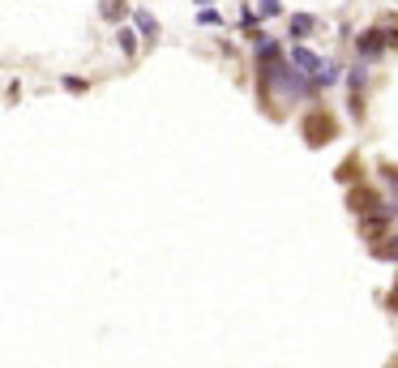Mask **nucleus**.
Segmentation results:
<instances>
[{"label": "nucleus", "instance_id": "f257e3e1", "mask_svg": "<svg viewBox=\"0 0 398 368\" xmlns=\"http://www.w3.org/2000/svg\"><path fill=\"white\" fill-rule=\"evenodd\" d=\"M300 133H304L309 146H326V141L334 137V120H330V112H326V107H313V112L300 120Z\"/></svg>", "mask_w": 398, "mask_h": 368}, {"label": "nucleus", "instance_id": "f03ea898", "mask_svg": "<svg viewBox=\"0 0 398 368\" xmlns=\"http://www.w3.org/2000/svg\"><path fill=\"white\" fill-rule=\"evenodd\" d=\"M347 206H352V210L364 218V214H377L386 202H381V193H377V189H364V184H356L352 193H347Z\"/></svg>", "mask_w": 398, "mask_h": 368}, {"label": "nucleus", "instance_id": "7ed1b4c3", "mask_svg": "<svg viewBox=\"0 0 398 368\" xmlns=\"http://www.w3.org/2000/svg\"><path fill=\"white\" fill-rule=\"evenodd\" d=\"M291 64H295V73H304L309 82H317L321 69H326V60H321L317 52H309V47H291Z\"/></svg>", "mask_w": 398, "mask_h": 368}, {"label": "nucleus", "instance_id": "20e7f679", "mask_svg": "<svg viewBox=\"0 0 398 368\" xmlns=\"http://www.w3.org/2000/svg\"><path fill=\"white\" fill-rule=\"evenodd\" d=\"M356 47H360L364 60H377V56L386 52V30H364V35L356 39Z\"/></svg>", "mask_w": 398, "mask_h": 368}, {"label": "nucleus", "instance_id": "39448f33", "mask_svg": "<svg viewBox=\"0 0 398 368\" xmlns=\"http://www.w3.org/2000/svg\"><path fill=\"white\" fill-rule=\"evenodd\" d=\"M98 13H103V21H124L129 17V0H98Z\"/></svg>", "mask_w": 398, "mask_h": 368}, {"label": "nucleus", "instance_id": "423d86ee", "mask_svg": "<svg viewBox=\"0 0 398 368\" xmlns=\"http://www.w3.org/2000/svg\"><path fill=\"white\" fill-rule=\"evenodd\" d=\"M133 21H137L141 39H159V21H155V13H150V9H137V13H133Z\"/></svg>", "mask_w": 398, "mask_h": 368}, {"label": "nucleus", "instance_id": "0eeeda50", "mask_svg": "<svg viewBox=\"0 0 398 368\" xmlns=\"http://www.w3.org/2000/svg\"><path fill=\"white\" fill-rule=\"evenodd\" d=\"M313 26H317V21H313L309 13H295V17H291V39H309Z\"/></svg>", "mask_w": 398, "mask_h": 368}, {"label": "nucleus", "instance_id": "6e6552de", "mask_svg": "<svg viewBox=\"0 0 398 368\" xmlns=\"http://www.w3.org/2000/svg\"><path fill=\"white\" fill-rule=\"evenodd\" d=\"M372 257L377 261H398V236H390L386 244H372Z\"/></svg>", "mask_w": 398, "mask_h": 368}, {"label": "nucleus", "instance_id": "1a4fd4ad", "mask_svg": "<svg viewBox=\"0 0 398 368\" xmlns=\"http://www.w3.org/2000/svg\"><path fill=\"white\" fill-rule=\"evenodd\" d=\"M137 35H141V30H129V26H120V30H116V43L124 47V56H133V52H137Z\"/></svg>", "mask_w": 398, "mask_h": 368}, {"label": "nucleus", "instance_id": "9d476101", "mask_svg": "<svg viewBox=\"0 0 398 368\" xmlns=\"http://www.w3.org/2000/svg\"><path fill=\"white\" fill-rule=\"evenodd\" d=\"M338 78H343V69H338L334 60H326V69H321V78H317V86H334Z\"/></svg>", "mask_w": 398, "mask_h": 368}, {"label": "nucleus", "instance_id": "9b49d317", "mask_svg": "<svg viewBox=\"0 0 398 368\" xmlns=\"http://www.w3.org/2000/svg\"><path fill=\"white\" fill-rule=\"evenodd\" d=\"M257 13H261V21L266 17H279L283 13V0H257Z\"/></svg>", "mask_w": 398, "mask_h": 368}, {"label": "nucleus", "instance_id": "f8f14e48", "mask_svg": "<svg viewBox=\"0 0 398 368\" xmlns=\"http://www.w3.org/2000/svg\"><path fill=\"white\" fill-rule=\"evenodd\" d=\"M197 21H202V26H223V17L214 9H202V17H197Z\"/></svg>", "mask_w": 398, "mask_h": 368}, {"label": "nucleus", "instance_id": "ddd939ff", "mask_svg": "<svg viewBox=\"0 0 398 368\" xmlns=\"http://www.w3.org/2000/svg\"><path fill=\"white\" fill-rule=\"evenodd\" d=\"M352 176H356V159H347V163L338 167V180H352Z\"/></svg>", "mask_w": 398, "mask_h": 368}, {"label": "nucleus", "instance_id": "4468645a", "mask_svg": "<svg viewBox=\"0 0 398 368\" xmlns=\"http://www.w3.org/2000/svg\"><path fill=\"white\" fill-rule=\"evenodd\" d=\"M64 90H73V94H82V90H86V82H82V78H64Z\"/></svg>", "mask_w": 398, "mask_h": 368}, {"label": "nucleus", "instance_id": "2eb2a0df", "mask_svg": "<svg viewBox=\"0 0 398 368\" xmlns=\"http://www.w3.org/2000/svg\"><path fill=\"white\" fill-rule=\"evenodd\" d=\"M386 47H398V26H390V30H386Z\"/></svg>", "mask_w": 398, "mask_h": 368}, {"label": "nucleus", "instance_id": "dca6fc26", "mask_svg": "<svg viewBox=\"0 0 398 368\" xmlns=\"http://www.w3.org/2000/svg\"><path fill=\"white\" fill-rule=\"evenodd\" d=\"M390 308L398 313V283H394V291H390Z\"/></svg>", "mask_w": 398, "mask_h": 368}, {"label": "nucleus", "instance_id": "f3484780", "mask_svg": "<svg viewBox=\"0 0 398 368\" xmlns=\"http://www.w3.org/2000/svg\"><path fill=\"white\" fill-rule=\"evenodd\" d=\"M193 5H202V9H210V5H214V0H193Z\"/></svg>", "mask_w": 398, "mask_h": 368}]
</instances>
